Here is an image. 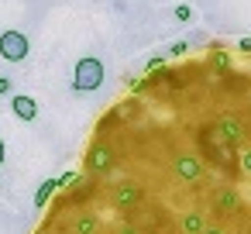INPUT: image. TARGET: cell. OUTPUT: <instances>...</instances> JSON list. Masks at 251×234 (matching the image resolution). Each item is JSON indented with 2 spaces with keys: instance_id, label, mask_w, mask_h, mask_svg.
Masks as SVG:
<instances>
[{
  "instance_id": "5b68a950",
  "label": "cell",
  "mask_w": 251,
  "mask_h": 234,
  "mask_svg": "<svg viewBox=\"0 0 251 234\" xmlns=\"http://www.w3.org/2000/svg\"><path fill=\"white\" fill-rule=\"evenodd\" d=\"M172 169H176V176H179L182 182H200V179H203V162H200L196 155H189V152L176 155Z\"/></svg>"
},
{
  "instance_id": "e0dca14e",
  "label": "cell",
  "mask_w": 251,
  "mask_h": 234,
  "mask_svg": "<svg viewBox=\"0 0 251 234\" xmlns=\"http://www.w3.org/2000/svg\"><path fill=\"white\" fill-rule=\"evenodd\" d=\"M203 234H227V227H224V224H206Z\"/></svg>"
},
{
  "instance_id": "9a60e30c",
  "label": "cell",
  "mask_w": 251,
  "mask_h": 234,
  "mask_svg": "<svg viewBox=\"0 0 251 234\" xmlns=\"http://www.w3.org/2000/svg\"><path fill=\"white\" fill-rule=\"evenodd\" d=\"M11 86H14V83H11V76H0V97H7V93H11Z\"/></svg>"
},
{
  "instance_id": "52a82bcc",
  "label": "cell",
  "mask_w": 251,
  "mask_h": 234,
  "mask_svg": "<svg viewBox=\"0 0 251 234\" xmlns=\"http://www.w3.org/2000/svg\"><path fill=\"white\" fill-rule=\"evenodd\" d=\"M11 114H14L18 121L31 124V121L38 117V104H35V97H28V93H18V97H11Z\"/></svg>"
},
{
  "instance_id": "ba28073f",
  "label": "cell",
  "mask_w": 251,
  "mask_h": 234,
  "mask_svg": "<svg viewBox=\"0 0 251 234\" xmlns=\"http://www.w3.org/2000/svg\"><path fill=\"white\" fill-rule=\"evenodd\" d=\"M213 207H217L220 213H230V210H237V207H241V196H237V189H234V186H220V189L213 193Z\"/></svg>"
},
{
  "instance_id": "2e32d148",
  "label": "cell",
  "mask_w": 251,
  "mask_h": 234,
  "mask_svg": "<svg viewBox=\"0 0 251 234\" xmlns=\"http://www.w3.org/2000/svg\"><path fill=\"white\" fill-rule=\"evenodd\" d=\"M241 169H244V172H248V176H251V148H248V152H244V155H241Z\"/></svg>"
},
{
  "instance_id": "277c9868",
  "label": "cell",
  "mask_w": 251,
  "mask_h": 234,
  "mask_svg": "<svg viewBox=\"0 0 251 234\" xmlns=\"http://www.w3.org/2000/svg\"><path fill=\"white\" fill-rule=\"evenodd\" d=\"M110 165H114V152H110V145H107V141H93L90 152H86V169H90L93 176H107Z\"/></svg>"
},
{
  "instance_id": "9c48e42d",
  "label": "cell",
  "mask_w": 251,
  "mask_h": 234,
  "mask_svg": "<svg viewBox=\"0 0 251 234\" xmlns=\"http://www.w3.org/2000/svg\"><path fill=\"white\" fill-rule=\"evenodd\" d=\"M179 231H182V234H203V231H206V217L196 213V210H189V213L179 217Z\"/></svg>"
},
{
  "instance_id": "7a4b0ae2",
  "label": "cell",
  "mask_w": 251,
  "mask_h": 234,
  "mask_svg": "<svg viewBox=\"0 0 251 234\" xmlns=\"http://www.w3.org/2000/svg\"><path fill=\"white\" fill-rule=\"evenodd\" d=\"M213 131H217V138H220L224 145H230V148H244V141H248L244 121H241L237 114H220V117L213 121Z\"/></svg>"
},
{
  "instance_id": "5bb4252c",
  "label": "cell",
  "mask_w": 251,
  "mask_h": 234,
  "mask_svg": "<svg viewBox=\"0 0 251 234\" xmlns=\"http://www.w3.org/2000/svg\"><path fill=\"white\" fill-rule=\"evenodd\" d=\"M186 52H189V45H186V42H176V45L169 49V55H186Z\"/></svg>"
},
{
  "instance_id": "30bf717a",
  "label": "cell",
  "mask_w": 251,
  "mask_h": 234,
  "mask_svg": "<svg viewBox=\"0 0 251 234\" xmlns=\"http://www.w3.org/2000/svg\"><path fill=\"white\" fill-rule=\"evenodd\" d=\"M59 186H62V182H59V179H45V182H42V186H38V193H35V207H45V203H49V200H52V193H55V189H59Z\"/></svg>"
},
{
  "instance_id": "7c38bea8",
  "label": "cell",
  "mask_w": 251,
  "mask_h": 234,
  "mask_svg": "<svg viewBox=\"0 0 251 234\" xmlns=\"http://www.w3.org/2000/svg\"><path fill=\"white\" fill-rule=\"evenodd\" d=\"M73 231H76V234H93V231H97V220H93V217H83V220H76Z\"/></svg>"
},
{
  "instance_id": "d6986e66",
  "label": "cell",
  "mask_w": 251,
  "mask_h": 234,
  "mask_svg": "<svg viewBox=\"0 0 251 234\" xmlns=\"http://www.w3.org/2000/svg\"><path fill=\"white\" fill-rule=\"evenodd\" d=\"M117 234H141V231H138L134 224H121V231H117Z\"/></svg>"
},
{
  "instance_id": "8992f818",
  "label": "cell",
  "mask_w": 251,
  "mask_h": 234,
  "mask_svg": "<svg viewBox=\"0 0 251 234\" xmlns=\"http://www.w3.org/2000/svg\"><path fill=\"white\" fill-rule=\"evenodd\" d=\"M141 200H145V189L138 182H131V179L114 189V207L117 210H134V207H141Z\"/></svg>"
},
{
  "instance_id": "8fae6325",
  "label": "cell",
  "mask_w": 251,
  "mask_h": 234,
  "mask_svg": "<svg viewBox=\"0 0 251 234\" xmlns=\"http://www.w3.org/2000/svg\"><path fill=\"white\" fill-rule=\"evenodd\" d=\"M210 66H213L217 73H227V69H230V55L220 52V49H213V52H210Z\"/></svg>"
},
{
  "instance_id": "ffe728a7",
  "label": "cell",
  "mask_w": 251,
  "mask_h": 234,
  "mask_svg": "<svg viewBox=\"0 0 251 234\" xmlns=\"http://www.w3.org/2000/svg\"><path fill=\"white\" fill-rule=\"evenodd\" d=\"M237 49H241V52H251V38H241V42H237Z\"/></svg>"
},
{
  "instance_id": "4fadbf2b",
  "label": "cell",
  "mask_w": 251,
  "mask_h": 234,
  "mask_svg": "<svg viewBox=\"0 0 251 234\" xmlns=\"http://www.w3.org/2000/svg\"><path fill=\"white\" fill-rule=\"evenodd\" d=\"M172 14H176V21H193V18H196L189 4H176V11H172Z\"/></svg>"
},
{
  "instance_id": "44dd1931",
  "label": "cell",
  "mask_w": 251,
  "mask_h": 234,
  "mask_svg": "<svg viewBox=\"0 0 251 234\" xmlns=\"http://www.w3.org/2000/svg\"><path fill=\"white\" fill-rule=\"evenodd\" d=\"M4 155H7V148H4V138H0V165H4Z\"/></svg>"
},
{
  "instance_id": "6da1fadb",
  "label": "cell",
  "mask_w": 251,
  "mask_h": 234,
  "mask_svg": "<svg viewBox=\"0 0 251 234\" xmlns=\"http://www.w3.org/2000/svg\"><path fill=\"white\" fill-rule=\"evenodd\" d=\"M100 86H103V62L93 59V55L79 59L76 69H73V90H76V93H93V90H100Z\"/></svg>"
},
{
  "instance_id": "ac0fdd59",
  "label": "cell",
  "mask_w": 251,
  "mask_h": 234,
  "mask_svg": "<svg viewBox=\"0 0 251 234\" xmlns=\"http://www.w3.org/2000/svg\"><path fill=\"white\" fill-rule=\"evenodd\" d=\"M162 62H165V55H155V59H148V73H155Z\"/></svg>"
},
{
  "instance_id": "3957f363",
  "label": "cell",
  "mask_w": 251,
  "mask_h": 234,
  "mask_svg": "<svg viewBox=\"0 0 251 234\" xmlns=\"http://www.w3.org/2000/svg\"><path fill=\"white\" fill-rule=\"evenodd\" d=\"M31 55V42L25 31H0V59L4 62H25Z\"/></svg>"
}]
</instances>
